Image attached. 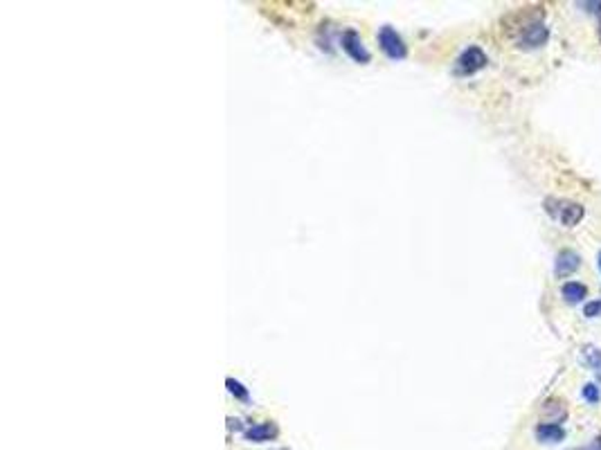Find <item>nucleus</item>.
I'll return each instance as SVG.
<instances>
[{
    "label": "nucleus",
    "instance_id": "nucleus-2",
    "mask_svg": "<svg viewBox=\"0 0 601 450\" xmlns=\"http://www.w3.org/2000/svg\"><path fill=\"white\" fill-rule=\"evenodd\" d=\"M486 63H489V56H486V52L482 48H478V46H468L460 56H457L455 75L457 77H471V75L480 73V70H484Z\"/></svg>",
    "mask_w": 601,
    "mask_h": 450
},
{
    "label": "nucleus",
    "instance_id": "nucleus-11",
    "mask_svg": "<svg viewBox=\"0 0 601 450\" xmlns=\"http://www.w3.org/2000/svg\"><path fill=\"white\" fill-rule=\"evenodd\" d=\"M225 387H227V392H230L232 397H235V399H239V401H248V399H250L248 389L243 387L239 381H235V378H225Z\"/></svg>",
    "mask_w": 601,
    "mask_h": 450
},
{
    "label": "nucleus",
    "instance_id": "nucleus-17",
    "mask_svg": "<svg viewBox=\"0 0 601 450\" xmlns=\"http://www.w3.org/2000/svg\"><path fill=\"white\" fill-rule=\"evenodd\" d=\"M597 266H599V271H601V252H599V257H597Z\"/></svg>",
    "mask_w": 601,
    "mask_h": 450
},
{
    "label": "nucleus",
    "instance_id": "nucleus-3",
    "mask_svg": "<svg viewBox=\"0 0 601 450\" xmlns=\"http://www.w3.org/2000/svg\"><path fill=\"white\" fill-rule=\"evenodd\" d=\"M550 41V27L543 21H534L525 25L518 34V48L520 50H538Z\"/></svg>",
    "mask_w": 601,
    "mask_h": 450
},
{
    "label": "nucleus",
    "instance_id": "nucleus-6",
    "mask_svg": "<svg viewBox=\"0 0 601 450\" xmlns=\"http://www.w3.org/2000/svg\"><path fill=\"white\" fill-rule=\"evenodd\" d=\"M579 266H581V257H579V252L575 250H561L559 255H556L554 259V275L563 279V277H570L572 273H577L579 271Z\"/></svg>",
    "mask_w": 601,
    "mask_h": 450
},
{
    "label": "nucleus",
    "instance_id": "nucleus-14",
    "mask_svg": "<svg viewBox=\"0 0 601 450\" xmlns=\"http://www.w3.org/2000/svg\"><path fill=\"white\" fill-rule=\"evenodd\" d=\"M579 9L588 11V14H601V0H583V3H577Z\"/></svg>",
    "mask_w": 601,
    "mask_h": 450
},
{
    "label": "nucleus",
    "instance_id": "nucleus-8",
    "mask_svg": "<svg viewBox=\"0 0 601 450\" xmlns=\"http://www.w3.org/2000/svg\"><path fill=\"white\" fill-rule=\"evenodd\" d=\"M536 439L543 444H559L565 439V430L561 424H554V421H548V424H538L536 426Z\"/></svg>",
    "mask_w": 601,
    "mask_h": 450
},
{
    "label": "nucleus",
    "instance_id": "nucleus-4",
    "mask_svg": "<svg viewBox=\"0 0 601 450\" xmlns=\"http://www.w3.org/2000/svg\"><path fill=\"white\" fill-rule=\"evenodd\" d=\"M379 46H381V50L385 52V56H388V59H392V61H401V59H406V56H408V48H406V43H404V38H401V36L396 34L394 27H390V25L381 27V32H379Z\"/></svg>",
    "mask_w": 601,
    "mask_h": 450
},
{
    "label": "nucleus",
    "instance_id": "nucleus-9",
    "mask_svg": "<svg viewBox=\"0 0 601 450\" xmlns=\"http://www.w3.org/2000/svg\"><path fill=\"white\" fill-rule=\"evenodd\" d=\"M561 295H563L565 302L579 304L588 298V286L581 284V281H565V284L561 286Z\"/></svg>",
    "mask_w": 601,
    "mask_h": 450
},
{
    "label": "nucleus",
    "instance_id": "nucleus-10",
    "mask_svg": "<svg viewBox=\"0 0 601 450\" xmlns=\"http://www.w3.org/2000/svg\"><path fill=\"white\" fill-rule=\"evenodd\" d=\"M581 360L588 365L590 370L601 372V349L595 345H583L581 347Z\"/></svg>",
    "mask_w": 601,
    "mask_h": 450
},
{
    "label": "nucleus",
    "instance_id": "nucleus-13",
    "mask_svg": "<svg viewBox=\"0 0 601 450\" xmlns=\"http://www.w3.org/2000/svg\"><path fill=\"white\" fill-rule=\"evenodd\" d=\"M583 315L588 318V320L599 318V315H601V300H592V302L585 304V306H583Z\"/></svg>",
    "mask_w": 601,
    "mask_h": 450
},
{
    "label": "nucleus",
    "instance_id": "nucleus-12",
    "mask_svg": "<svg viewBox=\"0 0 601 450\" xmlns=\"http://www.w3.org/2000/svg\"><path fill=\"white\" fill-rule=\"evenodd\" d=\"M581 394H583V399L588 401V403H599L601 401V389H599L597 383H585Z\"/></svg>",
    "mask_w": 601,
    "mask_h": 450
},
{
    "label": "nucleus",
    "instance_id": "nucleus-7",
    "mask_svg": "<svg viewBox=\"0 0 601 450\" xmlns=\"http://www.w3.org/2000/svg\"><path fill=\"white\" fill-rule=\"evenodd\" d=\"M277 426L273 424V421H264V424H257L252 428H248L246 432H243V437H246L248 441L252 444H264V441H273L277 439Z\"/></svg>",
    "mask_w": 601,
    "mask_h": 450
},
{
    "label": "nucleus",
    "instance_id": "nucleus-5",
    "mask_svg": "<svg viewBox=\"0 0 601 450\" xmlns=\"http://www.w3.org/2000/svg\"><path fill=\"white\" fill-rule=\"evenodd\" d=\"M340 43H342V50L347 52V56H349L351 61H356V63H369L371 56H369V52H367L365 43H363L361 34L356 32V30H347L345 34H342Z\"/></svg>",
    "mask_w": 601,
    "mask_h": 450
},
{
    "label": "nucleus",
    "instance_id": "nucleus-15",
    "mask_svg": "<svg viewBox=\"0 0 601 450\" xmlns=\"http://www.w3.org/2000/svg\"><path fill=\"white\" fill-rule=\"evenodd\" d=\"M588 450H601V439H597V441H595Z\"/></svg>",
    "mask_w": 601,
    "mask_h": 450
},
{
    "label": "nucleus",
    "instance_id": "nucleus-16",
    "mask_svg": "<svg viewBox=\"0 0 601 450\" xmlns=\"http://www.w3.org/2000/svg\"><path fill=\"white\" fill-rule=\"evenodd\" d=\"M597 36H599V41H601V21H599V27H597Z\"/></svg>",
    "mask_w": 601,
    "mask_h": 450
},
{
    "label": "nucleus",
    "instance_id": "nucleus-1",
    "mask_svg": "<svg viewBox=\"0 0 601 450\" xmlns=\"http://www.w3.org/2000/svg\"><path fill=\"white\" fill-rule=\"evenodd\" d=\"M545 209L552 219H556L563 225V228H575V225H579L581 219L585 216V207L575 201H567V199H548Z\"/></svg>",
    "mask_w": 601,
    "mask_h": 450
},
{
    "label": "nucleus",
    "instance_id": "nucleus-18",
    "mask_svg": "<svg viewBox=\"0 0 601 450\" xmlns=\"http://www.w3.org/2000/svg\"><path fill=\"white\" fill-rule=\"evenodd\" d=\"M585 450H588V448H585Z\"/></svg>",
    "mask_w": 601,
    "mask_h": 450
}]
</instances>
